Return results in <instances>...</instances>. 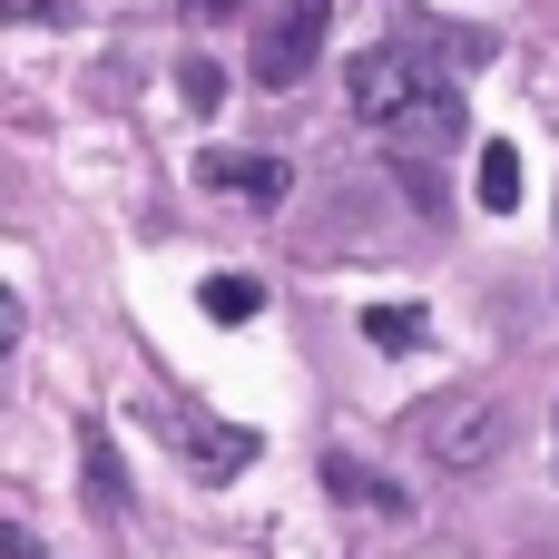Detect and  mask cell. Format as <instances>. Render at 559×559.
<instances>
[{
	"mask_svg": "<svg viewBox=\"0 0 559 559\" xmlns=\"http://www.w3.org/2000/svg\"><path fill=\"white\" fill-rule=\"evenodd\" d=\"M423 452L442 472H491L511 452V403L501 393H442V403H423Z\"/></svg>",
	"mask_w": 559,
	"mask_h": 559,
	"instance_id": "1",
	"label": "cell"
},
{
	"mask_svg": "<svg viewBox=\"0 0 559 559\" xmlns=\"http://www.w3.org/2000/svg\"><path fill=\"white\" fill-rule=\"evenodd\" d=\"M344 88H354L364 128H393L413 98H432V88H442V59H432L423 39H383V49H364V59L344 69Z\"/></svg>",
	"mask_w": 559,
	"mask_h": 559,
	"instance_id": "2",
	"label": "cell"
},
{
	"mask_svg": "<svg viewBox=\"0 0 559 559\" xmlns=\"http://www.w3.org/2000/svg\"><path fill=\"white\" fill-rule=\"evenodd\" d=\"M314 49H324V0H285V10L265 20V39L246 49V69H255L265 88H295V79L314 69Z\"/></svg>",
	"mask_w": 559,
	"mask_h": 559,
	"instance_id": "3",
	"label": "cell"
},
{
	"mask_svg": "<svg viewBox=\"0 0 559 559\" xmlns=\"http://www.w3.org/2000/svg\"><path fill=\"white\" fill-rule=\"evenodd\" d=\"M157 432H167L206 481H226V472H246V462H255V432H246V423H216V413H197V403H177Z\"/></svg>",
	"mask_w": 559,
	"mask_h": 559,
	"instance_id": "4",
	"label": "cell"
},
{
	"mask_svg": "<svg viewBox=\"0 0 559 559\" xmlns=\"http://www.w3.org/2000/svg\"><path fill=\"white\" fill-rule=\"evenodd\" d=\"M373 138H383V147H393V157H413V167H423V157H442V147H452V138H462V88H452V79H442V88H432V98H413V108H403V118H393V128H373Z\"/></svg>",
	"mask_w": 559,
	"mask_h": 559,
	"instance_id": "5",
	"label": "cell"
},
{
	"mask_svg": "<svg viewBox=\"0 0 559 559\" xmlns=\"http://www.w3.org/2000/svg\"><path fill=\"white\" fill-rule=\"evenodd\" d=\"M197 177H206L216 197L255 206V216H275V206H285V187H295V177H285V157H236V147H206V157H197Z\"/></svg>",
	"mask_w": 559,
	"mask_h": 559,
	"instance_id": "6",
	"label": "cell"
},
{
	"mask_svg": "<svg viewBox=\"0 0 559 559\" xmlns=\"http://www.w3.org/2000/svg\"><path fill=\"white\" fill-rule=\"evenodd\" d=\"M324 491H344V501H364L373 521H413V501H403V491H393L383 472H364L354 452H324Z\"/></svg>",
	"mask_w": 559,
	"mask_h": 559,
	"instance_id": "7",
	"label": "cell"
},
{
	"mask_svg": "<svg viewBox=\"0 0 559 559\" xmlns=\"http://www.w3.org/2000/svg\"><path fill=\"white\" fill-rule=\"evenodd\" d=\"M481 206H491V216H511V206H521V147H511V138H491V147H481Z\"/></svg>",
	"mask_w": 559,
	"mask_h": 559,
	"instance_id": "8",
	"label": "cell"
},
{
	"mask_svg": "<svg viewBox=\"0 0 559 559\" xmlns=\"http://www.w3.org/2000/svg\"><path fill=\"white\" fill-rule=\"evenodd\" d=\"M197 305H206L216 324H255V314H265V285H255V275H206Z\"/></svg>",
	"mask_w": 559,
	"mask_h": 559,
	"instance_id": "9",
	"label": "cell"
},
{
	"mask_svg": "<svg viewBox=\"0 0 559 559\" xmlns=\"http://www.w3.org/2000/svg\"><path fill=\"white\" fill-rule=\"evenodd\" d=\"M364 334H373L383 354H413L432 324H423V305H373V314H364Z\"/></svg>",
	"mask_w": 559,
	"mask_h": 559,
	"instance_id": "10",
	"label": "cell"
},
{
	"mask_svg": "<svg viewBox=\"0 0 559 559\" xmlns=\"http://www.w3.org/2000/svg\"><path fill=\"white\" fill-rule=\"evenodd\" d=\"M79 462H88V491H98V511H128V481H118V452H108V432H88V442H79Z\"/></svg>",
	"mask_w": 559,
	"mask_h": 559,
	"instance_id": "11",
	"label": "cell"
},
{
	"mask_svg": "<svg viewBox=\"0 0 559 559\" xmlns=\"http://www.w3.org/2000/svg\"><path fill=\"white\" fill-rule=\"evenodd\" d=\"M177 88H187L197 108H216V98H226V69H216V59H187V69H177Z\"/></svg>",
	"mask_w": 559,
	"mask_h": 559,
	"instance_id": "12",
	"label": "cell"
},
{
	"mask_svg": "<svg viewBox=\"0 0 559 559\" xmlns=\"http://www.w3.org/2000/svg\"><path fill=\"white\" fill-rule=\"evenodd\" d=\"M20 334H29V314H20V295H10V285H0V354H10V344H20Z\"/></svg>",
	"mask_w": 559,
	"mask_h": 559,
	"instance_id": "13",
	"label": "cell"
},
{
	"mask_svg": "<svg viewBox=\"0 0 559 559\" xmlns=\"http://www.w3.org/2000/svg\"><path fill=\"white\" fill-rule=\"evenodd\" d=\"M0 216H10V187H0Z\"/></svg>",
	"mask_w": 559,
	"mask_h": 559,
	"instance_id": "14",
	"label": "cell"
}]
</instances>
